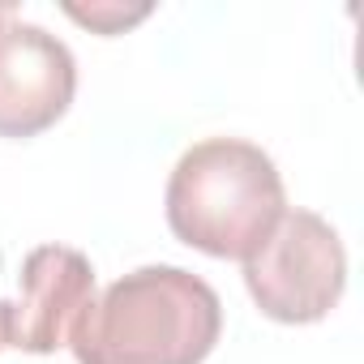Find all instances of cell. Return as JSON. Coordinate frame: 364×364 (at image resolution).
Wrapping results in <instances>:
<instances>
[{"instance_id": "277c9868", "label": "cell", "mask_w": 364, "mask_h": 364, "mask_svg": "<svg viewBox=\"0 0 364 364\" xmlns=\"http://www.w3.org/2000/svg\"><path fill=\"white\" fill-rule=\"evenodd\" d=\"M77 95L73 52L43 26L0 22V137H39L52 129Z\"/></svg>"}, {"instance_id": "7a4b0ae2", "label": "cell", "mask_w": 364, "mask_h": 364, "mask_svg": "<svg viewBox=\"0 0 364 364\" xmlns=\"http://www.w3.org/2000/svg\"><path fill=\"white\" fill-rule=\"evenodd\" d=\"M167 228L206 257L245 262L287 210L274 159L240 137H206L167 176Z\"/></svg>"}, {"instance_id": "3957f363", "label": "cell", "mask_w": 364, "mask_h": 364, "mask_svg": "<svg viewBox=\"0 0 364 364\" xmlns=\"http://www.w3.org/2000/svg\"><path fill=\"white\" fill-rule=\"evenodd\" d=\"M253 304L283 326H313L347 291V249L313 210H283L270 236L245 257Z\"/></svg>"}, {"instance_id": "5b68a950", "label": "cell", "mask_w": 364, "mask_h": 364, "mask_svg": "<svg viewBox=\"0 0 364 364\" xmlns=\"http://www.w3.org/2000/svg\"><path fill=\"white\" fill-rule=\"evenodd\" d=\"M95 300V266L69 245H39L18 274V300H9V347L52 355L69 343L77 317Z\"/></svg>"}, {"instance_id": "6da1fadb", "label": "cell", "mask_w": 364, "mask_h": 364, "mask_svg": "<svg viewBox=\"0 0 364 364\" xmlns=\"http://www.w3.org/2000/svg\"><path fill=\"white\" fill-rule=\"evenodd\" d=\"M223 334L219 291L180 266H141L77 317V364H202Z\"/></svg>"}, {"instance_id": "8992f818", "label": "cell", "mask_w": 364, "mask_h": 364, "mask_svg": "<svg viewBox=\"0 0 364 364\" xmlns=\"http://www.w3.org/2000/svg\"><path fill=\"white\" fill-rule=\"evenodd\" d=\"M65 14L95 31V35H124L129 26L150 18V5H120V0H99V5H65Z\"/></svg>"}, {"instance_id": "52a82bcc", "label": "cell", "mask_w": 364, "mask_h": 364, "mask_svg": "<svg viewBox=\"0 0 364 364\" xmlns=\"http://www.w3.org/2000/svg\"><path fill=\"white\" fill-rule=\"evenodd\" d=\"M9 347V300H0V351Z\"/></svg>"}]
</instances>
